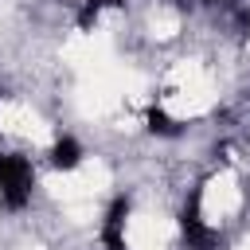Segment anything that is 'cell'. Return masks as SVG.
Masks as SVG:
<instances>
[{
  "instance_id": "obj_1",
  "label": "cell",
  "mask_w": 250,
  "mask_h": 250,
  "mask_svg": "<svg viewBox=\"0 0 250 250\" xmlns=\"http://www.w3.org/2000/svg\"><path fill=\"white\" fill-rule=\"evenodd\" d=\"M35 191V168L20 152H0V203L8 211H23Z\"/></svg>"
},
{
  "instance_id": "obj_2",
  "label": "cell",
  "mask_w": 250,
  "mask_h": 250,
  "mask_svg": "<svg viewBox=\"0 0 250 250\" xmlns=\"http://www.w3.org/2000/svg\"><path fill=\"white\" fill-rule=\"evenodd\" d=\"M180 230H184V246H188V250H215V246H219V230L207 223V215H203V195H199V191L188 195V203H184V211H180Z\"/></svg>"
},
{
  "instance_id": "obj_3",
  "label": "cell",
  "mask_w": 250,
  "mask_h": 250,
  "mask_svg": "<svg viewBox=\"0 0 250 250\" xmlns=\"http://www.w3.org/2000/svg\"><path fill=\"white\" fill-rule=\"evenodd\" d=\"M129 211H133L129 195H113V199H109V207H105V215H102V227H98V242H102L105 250H129V238H125Z\"/></svg>"
},
{
  "instance_id": "obj_4",
  "label": "cell",
  "mask_w": 250,
  "mask_h": 250,
  "mask_svg": "<svg viewBox=\"0 0 250 250\" xmlns=\"http://www.w3.org/2000/svg\"><path fill=\"white\" fill-rule=\"evenodd\" d=\"M82 145L74 141V137H59L55 145H51V168H59V172H74L78 164H82Z\"/></svg>"
},
{
  "instance_id": "obj_5",
  "label": "cell",
  "mask_w": 250,
  "mask_h": 250,
  "mask_svg": "<svg viewBox=\"0 0 250 250\" xmlns=\"http://www.w3.org/2000/svg\"><path fill=\"white\" fill-rule=\"evenodd\" d=\"M145 125H148V133H156V137H180V133H184V125H180L172 113H164L160 105H156V109H148Z\"/></svg>"
},
{
  "instance_id": "obj_6",
  "label": "cell",
  "mask_w": 250,
  "mask_h": 250,
  "mask_svg": "<svg viewBox=\"0 0 250 250\" xmlns=\"http://www.w3.org/2000/svg\"><path fill=\"white\" fill-rule=\"evenodd\" d=\"M105 8H125V0H82V4H78V27L90 31Z\"/></svg>"
},
{
  "instance_id": "obj_7",
  "label": "cell",
  "mask_w": 250,
  "mask_h": 250,
  "mask_svg": "<svg viewBox=\"0 0 250 250\" xmlns=\"http://www.w3.org/2000/svg\"><path fill=\"white\" fill-rule=\"evenodd\" d=\"M199 4H211V8H230L234 0H199Z\"/></svg>"
},
{
  "instance_id": "obj_8",
  "label": "cell",
  "mask_w": 250,
  "mask_h": 250,
  "mask_svg": "<svg viewBox=\"0 0 250 250\" xmlns=\"http://www.w3.org/2000/svg\"><path fill=\"white\" fill-rule=\"evenodd\" d=\"M164 4H172V8H188L191 0H164Z\"/></svg>"
}]
</instances>
